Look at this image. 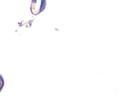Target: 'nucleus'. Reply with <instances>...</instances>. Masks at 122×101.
Segmentation results:
<instances>
[{
    "label": "nucleus",
    "instance_id": "f257e3e1",
    "mask_svg": "<svg viewBox=\"0 0 122 101\" xmlns=\"http://www.w3.org/2000/svg\"><path fill=\"white\" fill-rule=\"evenodd\" d=\"M4 80L2 76L0 74V91L2 90V87H4Z\"/></svg>",
    "mask_w": 122,
    "mask_h": 101
}]
</instances>
